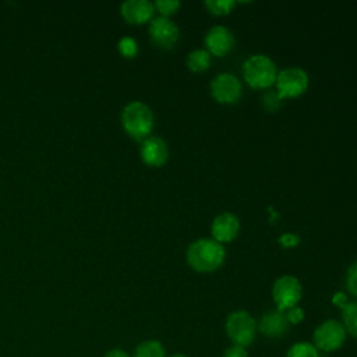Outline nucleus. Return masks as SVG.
I'll return each instance as SVG.
<instances>
[{
    "mask_svg": "<svg viewBox=\"0 0 357 357\" xmlns=\"http://www.w3.org/2000/svg\"><path fill=\"white\" fill-rule=\"evenodd\" d=\"M223 357H248V353L244 347L233 344L225 350Z\"/></svg>",
    "mask_w": 357,
    "mask_h": 357,
    "instance_id": "a878e982",
    "label": "nucleus"
},
{
    "mask_svg": "<svg viewBox=\"0 0 357 357\" xmlns=\"http://www.w3.org/2000/svg\"><path fill=\"white\" fill-rule=\"evenodd\" d=\"M121 126L131 138L144 141L153 130V114L145 103L130 102L121 112Z\"/></svg>",
    "mask_w": 357,
    "mask_h": 357,
    "instance_id": "7ed1b4c3",
    "label": "nucleus"
},
{
    "mask_svg": "<svg viewBox=\"0 0 357 357\" xmlns=\"http://www.w3.org/2000/svg\"><path fill=\"white\" fill-rule=\"evenodd\" d=\"M284 315H286V319L289 324H300L304 319V311H303V308H300L297 305L289 308L284 312Z\"/></svg>",
    "mask_w": 357,
    "mask_h": 357,
    "instance_id": "393cba45",
    "label": "nucleus"
},
{
    "mask_svg": "<svg viewBox=\"0 0 357 357\" xmlns=\"http://www.w3.org/2000/svg\"><path fill=\"white\" fill-rule=\"evenodd\" d=\"M282 103V99L279 98V95L276 93V91H268L264 98H262V106L268 110V112H275Z\"/></svg>",
    "mask_w": 357,
    "mask_h": 357,
    "instance_id": "5701e85b",
    "label": "nucleus"
},
{
    "mask_svg": "<svg viewBox=\"0 0 357 357\" xmlns=\"http://www.w3.org/2000/svg\"><path fill=\"white\" fill-rule=\"evenodd\" d=\"M234 0H206L204 1L205 8L213 15H227L236 7Z\"/></svg>",
    "mask_w": 357,
    "mask_h": 357,
    "instance_id": "a211bd4d",
    "label": "nucleus"
},
{
    "mask_svg": "<svg viewBox=\"0 0 357 357\" xmlns=\"http://www.w3.org/2000/svg\"><path fill=\"white\" fill-rule=\"evenodd\" d=\"M169 357H187V356H184V354H180V353H177V354H173V356H169Z\"/></svg>",
    "mask_w": 357,
    "mask_h": 357,
    "instance_id": "c85d7f7f",
    "label": "nucleus"
},
{
    "mask_svg": "<svg viewBox=\"0 0 357 357\" xmlns=\"http://www.w3.org/2000/svg\"><path fill=\"white\" fill-rule=\"evenodd\" d=\"M286 357H318V350L312 343L298 342L287 350Z\"/></svg>",
    "mask_w": 357,
    "mask_h": 357,
    "instance_id": "6ab92c4d",
    "label": "nucleus"
},
{
    "mask_svg": "<svg viewBox=\"0 0 357 357\" xmlns=\"http://www.w3.org/2000/svg\"><path fill=\"white\" fill-rule=\"evenodd\" d=\"M225 329L234 346L245 349L255 340L257 322L248 311L238 310L227 315Z\"/></svg>",
    "mask_w": 357,
    "mask_h": 357,
    "instance_id": "20e7f679",
    "label": "nucleus"
},
{
    "mask_svg": "<svg viewBox=\"0 0 357 357\" xmlns=\"http://www.w3.org/2000/svg\"><path fill=\"white\" fill-rule=\"evenodd\" d=\"M120 13L127 22L139 25L148 22L152 18L155 7L149 0H127L121 3Z\"/></svg>",
    "mask_w": 357,
    "mask_h": 357,
    "instance_id": "ddd939ff",
    "label": "nucleus"
},
{
    "mask_svg": "<svg viewBox=\"0 0 357 357\" xmlns=\"http://www.w3.org/2000/svg\"><path fill=\"white\" fill-rule=\"evenodd\" d=\"M303 294L300 280L293 275H283L278 278L272 286V298L279 311H287L296 307Z\"/></svg>",
    "mask_w": 357,
    "mask_h": 357,
    "instance_id": "0eeeda50",
    "label": "nucleus"
},
{
    "mask_svg": "<svg viewBox=\"0 0 357 357\" xmlns=\"http://www.w3.org/2000/svg\"><path fill=\"white\" fill-rule=\"evenodd\" d=\"M185 64L192 73H204L211 66V54L205 49H195L188 53Z\"/></svg>",
    "mask_w": 357,
    "mask_h": 357,
    "instance_id": "2eb2a0df",
    "label": "nucleus"
},
{
    "mask_svg": "<svg viewBox=\"0 0 357 357\" xmlns=\"http://www.w3.org/2000/svg\"><path fill=\"white\" fill-rule=\"evenodd\" d=\"M105 357H130L124 350L121 349H113L105 354Z\"/></svg>",
    "mask_w": 357,
    "mask_h": 357,
    "instance_id": "cd10ccee",
    "label": "nucleus"
},
{
    "mask_svg": "<svg viewBox=\"0 0 357 357\" xmlns=\"http://www.w3.org/2000/svg\"><path fill=\"white\" fill-rule=\"evenodd\" d=\"M181 3L178 0H156L153 3L155 10L160 13V17H170L180 8Z\"/></svg>",
    "mask_w": 357,
    "mask_h": 357,
    "instance_id": "412c9836",
    "label": "nucleus"
},
{
    "mask_svg": "<svg viewBox=\"0 0 357 357\" xmlns=\"http://www.w3.org/2000/svg\"><path fill=\"white\" fill-rule=\"evenodd\" d=\"M308 74L300 67H289L278 73L275 85L276 93L283 100L286 98H297L308 88Z\"/></svg>",
    "mask_w": 357,
    "mask_h": 357,
    "instance_id": "423d86ee",
    "label": "nucleus"
},
{
    "mask_svg": "<svg viewBox=\"0 0 357 357\" xmlns=\"http://www.w3.org/2000/svg\"><path fill=\"white\" fill-rule=\"evenodd\" d=\"M117 47H119V52L123 57H127V59H132L137 56L138 53V43L135 39H132L131 36H124L119 40L117 43Z\"/></svg>",
    "mask_w": 357,
    "mask_h": 357,
    "instance_id": "aec40b11",
    "label": "nucleus"
},
{
    "mask_svg": "<svg viewBox=\"0 0 357 357\" xmlns=\"http://www.w3.org/2000/svg\"><path fill=\"white\" fill-rule=\"evenodd\" d=\"M342 319L346 332L357 339V301L349 303L342 310Z\"/></svg>",
    "mask_w": 357,
    "mask_h": 357,
    "instance_id": "f3484780",
    "label": "nucleus"
},
{
    "mask_svg": "<svg viewBox=\"0 0 357 357\" xmlns=\"http://www.w3.org/2000/svg\"><path fill=\"white\" fill-rule=\"evenodd\" d=\"M278 243L283 248H294L300 244V237L296 233H282L278 238Z\"/></svg>",
    "mask_w": 357,
    "mask_h": 357,
    "instance_id": "b1692460",
    "label": "nucleus"
},
{
    "mask_svg": "<svg viewBox=\"0 0 357 357\" xmlns=\"http://www.w3.org/2000/svg\"><path fill=\"white\" fill-rule=\"evenodd\" d=\"M346 287L350 294L357 297V261L351 264L346 275Z\"/></svg>",
    "mask_w": 357,
    "mask_h": 357,
    "instance_id": "4be33fe9",
    "label": "nucleus"
},
{
    "mask_svg": "<svg viewBox=\"0 0 357 357\" xmlns=\"http://www.w3.org/2000/svg\"><path fill=\"white\" fill-rule=\"evenodd\" d=\"M289 325L290 324L286 319L284 311L275 310L269 311L261 318L257 329L268 337H279L287 332Z\"/></svg>",
    "mask_w": 357,
    "mask_h": 357,
    "instance_id": "4468645a",
    "label": "nucleus"
},
{
    "mask_svg": "<svg viewBox=\"0 0 357 357\" xmlns=\"http://www.w3.org/2000/svg\"><path fill=\"white\" fill-rule=\"evenodd\" d=\"M139 156L145 165L151 167H160L169 158V149L162 138L149 135L141 142Z\"/></svg>",
    "mask_w": 357,
    "mask_h": 357,
    "instance_id": "f8f14e48",
    "label": "nucleus"
},
{
    "mask_svg": "<svg viewBox=\"0 0 357 357\" xmlns=\"http://www.w3.org/2000/svg\"><path fill=\"white\" fill-rule=\"evenodd\" d=\"M278 77L275 61L266 54H251L243 63V78L254 89L271 88Z\"/></svg>",
    "mask_w": 357,
    "mask_h": 357,
    "instance_id": "f03ea898",
    "label": "nucleus"
},
{
    "mask_svg": "<svg viewBox=\"0 0 357 357\" xmlns=\"http://www.w3.org/2000/svg\"><path fill=\"white\" fill-rule=\"evenodd\" d=\"M134 357H165V347L159 340H145L134 351Z\"/></svg>",
    "mask_w": 357,
    "mask_h": 357,
    "instance_id": "dca6fc26",
    "label": "nucleus"
},
{
    "mask_svg": "<svg viewBox=\"0 0 357 357\" xmlns=\"http://www.w3.org/2000/svg\"><path fill=\"white\" fill-rule=\"evenodd\" d=\"M205 50L209 54L223 57L234 47V35L231 31L223 25H215L208 29L204 38Z\"/></svg>",
    "mask_w": 357,
    "mask_h": 357,
    "instance_id": "9d476101",
    "label": "nucleus"
},
{
    "mask_svg": "<svg viewBox=\"0 0 357 357\" xmlns=\"http://www.w3.org/2000/svg\"><path fill=\"white\" fill-rule=\"evenodd\" d=\"M240 230V220L231 212H222L220 215L215 216L211 225V234L212 238L220 244L230 243L234 240Z\"/></svg>",
    "mask_w": 357,
    "mask_h": 357,
    "instance_id": "9b49d317",
    "label": "nucleus"
},
{
    "mask_svg": "<svg viewBox=\"0 0 357 357\" xmlns=\"http://www.w3.org/2000/svg\"><path fill=\"white\" fill-rule=\"evenodd\" d=\"M148 32L153 45L162 49H172L180 36L178 26L167 17L153 18L149 24Z\"/></svg>",
    "mask_w": 357,
    "mask_h": 357,
    "instance_id": "1a4fd4ad",
    "label": "nucleus"
},
{
    "mask_svg": "<svg viewBox=\"0 0 357 357\" xmlns=\"http://www.w3.org/2000/svg\"><path fill=\"white\" fill-rule=\"evenodd\" d=\"M332 303H333L337 308L343 310L350 301H349L347 296H346L343 291H336V293L332 296Z\"/></svg>",
    "mask_w": 357,
    "mask_h": 357,
    "instance_id": "bb28decb",
    "label": "nucleus"
},
{
    "mask_svg": "<svg viewBox=\"0 0 357 357\" xmlns=\"http://www.w3.org/2000/svg\"><path fill=\"white\" fill-rule=\"evenodd\" d=\"M187 264L195 272L208 273L219 269L226 257L225 247L213 238H198L187 248Z\"/></svg>",
    "mask_w": 357,
    "mask_h": 357,
    "instance_id": "f257e3e1",
    "label": "nucleus"
},
{
    "mask_svg": "<svg viewBox=\"0 0 357 357\" xmlns=\"http://www.w3.org/2000/svg\"><path fill=\"white\" fill-rule=\"evenodd\" d=\"M347 332L342 322L336 319H326L315 328L312 335V344L317 347V350L332 353L344 344Z\"/></svg>",
    "mask_w": 357,
    "mask_h": 357,
    "instance_id": "39448f33",
    "label": "nucleus"
},
{
    "mask_svg": "<svg viewBox=\"0 0 357 357\" xmlns=\"http://www.w3.org/2000/svg\"><path fill=\"white\" fill-rule=\"evenodd\" d=\"M211 95L218 103L233 105L240 100L243 85L234 74L220 73L211 82Z\"/></svg>",
    "mask_w": 357,
    "mask_h": 357,
    "instance_id": "6e6552de",
    "label": "nucleus"
}]
</instances>
